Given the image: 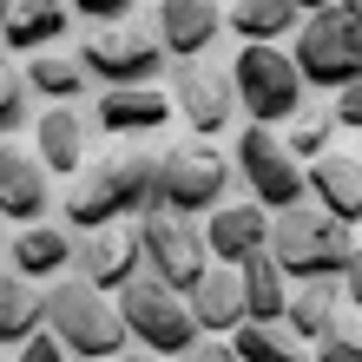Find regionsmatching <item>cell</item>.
I'll list each match as a JSON object with an SVG mask.
<instances>
[{
  "instance_id": "obj_9",
  "label": "cell",
  "mask_w": 362,
  "mask_h": 362,
  "mask_svg": "<svg viewBox=\"0 0 362 362\" xmlns=\"http://www.w3.org/2000/svg\"><path fill=\"white\" fill-rule=\"evenodd\" d=\"M139 250H145V270L165 276L172 290H191L204 276V264H211L204 224H191L185 211H165V204L139 211Z\"/></svg>"
},
{
  "instance_id": "obj_24",
  "label": "cell",
  "mask_w": 362,
  "mask_h": 362,
  "mask_svg": "<svg viewBox=\"0 0 362 362\" xmlns=\"http://www.w3.org/2000/svg\"><path fill=\"white\" fill-rule=\"evenodd\" d=\"M86 86H93L86 59H79V53H59V40H53V47H40V53H27V93H40V99H79Z\"/></svg>"
},
{
  "instance_id": "obj_39",
  "label": "cell",
  "mask_w": 362,
  "mask_h": 362,
  "mask_svg": "<svg viewBox=\"0 0 362 362\" xmlns=\"http://www.w3.org/2000/svg\"><path fill=\"white\" fill-rule=\"evenodd\" d=\"M145 7H158V0H145Z\"/></svg>"
},
{
  "instance_id": "obj_19",
  "label": "cell",
  "mask_w": 362,
  "mask_h": 362,
  "mask_svg": "<svg viewBox=\"0 0 362 362\" xmlns=\"http://www.w3.org/2000/svg\"><path fill=\"white\" fill-rule=\"evenodd\" d=\"M191 316H198L204 336H230L244 323V290H238V264H204V276L185 290Z\"/></svg>"
},
{
  "instance_id": "obj_15",
  "label": "cell",
  "mask_w": 362,
  "mask_h": 362,
  "mask_svg": "<svg viewBox=\"0 0 362 362\" xmlns=\"http://www.w3.org/2000/svg\"><path fill=\"white\" fill-rule=\"evenodd\" d=\"M53 172L40 158H27L13 139H0V218H13V224H33V218H47L53 211Z\"/></svg>"
},
{
  "instance_id": "obj_23",
  "label": "cell",
  "mask_w": 362,
  "mask_h": 362,
  "mask_svg": "<svg viewBox=\"0 0 362 362\" xmlns=\"http://www.w3.org/2000/svg\"><path fill=\"white\" fill-rule=\"evenodd\" d=\"M66 20H73L66 0H20L7 13V27H0V47L7 53H40V47H53L66 33Z\"/></svg>"
},
{
  "instance_id": "obj_20",
  "label": "cell",
  "mask_w": 362,
  "mask_h": 362,
  "mask_svg": "<svg viewBox=\"0 0 362 362\" xmlns=\"http://www.w3.org/2000/svg\"><path fill=\"white\" fill-rule=\"evenodd\" d=\"M7 264H13L20 276H33V284H53V276L73 264V238H66L59 224L33 218V224H20V230H13V244H7Z\"/></svg>"
},
{
  "instance_id": "obj_34",
  "label": "cell",
  "mask_w": 362,
  "mask_h": 362,
  "mask_svg": "<svg viewBox=\"0 0 362 362\" xmlns=\"http://www.w3.org/2000/svg\"><path fill=\"white\" fill-rule=\"evenodd\" d=\"M66 7H73L79 20H93V27H99V20H125V13H132V0H66Z\"/></svg>"
},
{
  "instance_id": "obj_16",
  "label": "cell",
  "mask_w": 362,
  "mask_h": 362,
  "mask_svg": "<svg viewBox=\"0 0 362 362\" xmlns=\"http://www.w3.org/2000/svg\"><path fill=\"white\" fill-rule=\"evenodd\" d=\"M165 119H172V93H158V86H105L93 99V125L112 139H145Z\"/></svg>"
},
{
  "instance_id": "obj_21",
  "label": "cell",
  "mask_w": 362,
  "mask_h": 362,
  "mask_svg": "<svg viewBox=\"0 0 362 362\" xmlns=\"http://www.w3.org/2000/svg\"><path fill=\"white\" fill-rule=\"evenodd\" d=\"M336 323H343V284H336V276H303V284L290 290V303H284V329L316 343V336H329Z\"/></svg>"
},
{
  "instance_id": "obj_3",
  "label": "cell",
  "mask_w": 362,
  "mask_h": 362,
  "mask_svg": "<svg viewBox=\"0 0 362 362\" xmlns=\"http://www.w3.org/2000/svg\"><path fill=\"white\" fill-rule=\"evenodd\" d=\"M349 230L356 224H343L336 211H323L316 198H296L284 211H270V257L284 264L290 284H303V276H336L343 257L356 250Z\"/></svg>"
},
{
  "instance_id": "obj_1",
  "label": "cell",
  "mask_w": 362,
  "mask_h": 362,
  "mask_svg": "<svg viewBox=\"0 0 362 362\" xmlns=\"http://www.w3.org/2000/svg\"><path fill=\"white\" fill-rule=\"evenodd\" d=\"M152 204V152L139 145H119V152H93L66 185V224L73 230H99L119 218H139Z\"/></svg>"
},
{
  "instance_id": "obj_35",
  "label": "cell",
  "mask_w": 362,
  "mask_h": 362,
  "mask_svg": "<svg viewBox=\"0 0 362 362\" xmlns=\"http://www.w3.org/2000/svg\"><path fill=\"white\" fill-rule=\"evenodd\" d=\"M172 362H238V349L218 343V336H198V343H191L185 356H172Z\"/></svg>"
},
{
  "instance_id": "obj_28",
  "label": "cell",
  "mask_w": 362,
  "mask_h": 362,
  "mask_svg": "<svg viewBox=\"0 0 362 362\" xmlns=\"http://www.w3.org/2000/svg\"><path fill=\"white\" fill-rule=\"evenodd\" d=\"M336 139V119H329V105H296V112L284 119V145H290V152L296 158H316V152H323V145Z\"/></svg>"
},
{
  "instance_id": "obj_30",
  "label": "cell",
  "mask_w": 362,
  "mask_h": 362,
  "mask_svg": "<svg viewBox=\"0 0 362 362\" xmlns=\"http://www.w3.org/2000/svg\"><path fill=\"white\" fill-rule=\"evenodd\" d=\"M310 356H316V362H362V336H356L349 323H336L329 336H316Z\"/></svg>"
},
{
  "instance_id": "obj_17",
  "label": "cell",
  "mask_w": 362,
  "mask_h": 362,
  "mask_svg": "<svg viewBox=\"0 0 362 362\" xmlns=\"http://www.w3.org/2000/svg\"><path fill=\"white\" fill-rule=\"evenodd\" d=\"M204 244L218 264H244L250 250L270 244V211L257 198H238V204H211L204 211Z\"/></svg>"
},
{
  "instance_id": "obj_11",
  "label": "cell",
  "mask_w": 362,
  "mask_h": 362,
  "mask_svg": "<svg viewBox=\"0 0 362 362\" xmlns=\"http://www.w3.org/2000/svg\"><path fill=\"white\" fill-rule=\"evenodd\" d=\"M172 112L191 125L198 139H218L230 119H238V86H230V66H211V59H178L172 66Z\"/></svg>"
},
{
  "instance_id": "obj_8",
  "label": "cell",
  "mask_w": 362,
  "mask_h": 362,
  "mask_svg": "<svg viewBox=\"0 0 362 362\" xmlns=\"http://www.w3.org/2000/svg\"><path fill=\"white\" fill-rule=\"evenodd\" d=\"M79 59H86V73L99 86H152L172 53L158 47L152 27H139V20L125 13V20H99V27L79 40Z\"/></svg>"
},
{
  "instance_id": "obj_33",
  "label": "cell",
  "mask_w": 362,
  "mask_h": 362,
  "mask_svg": "<svg viewBox=\"0 0 362 362\" xmlns=\"http://www.w3.org/2000/svg\"><path fill=\"white\" fill-rule=\"evenodd\" d=\"M336 284H343V303L349 310H362V244L343 257V270H336Z\"/></svg>"
},
{
  "instance_id": "obj_29",
  "label": "cell",
  "mask_w": 362,
  "mask_h": 362,
  "mask_svg": "<svg viewBox=\"0 0 362 362\" xmlns=\"http://www.w3.org/2000/svg\"><path fill=\"white\" fill-rule=\"evenodd\" d=\"M27 112H33L27 105V73H20L13 53L0 47V139H13L20 125H27Z\"/></svg>"
},
{
  "instance_id": "obj_38",
  "label": "cell",
  "mask_w": 362,
  "mask_h": 362,
  "mask_svg": "<svg viewBox=\"0 0 362 362\" xmlns=\"http://www.w3.org/2000/svg\"><path fill=\"white\" fill-rule=\"evenodd\" d=\"M349 20H356V27H362V0H349Z\"/></svg>"
},
{
  "instance_id": "obj_36",
  "label": "cell",
  "mask_w": 362,
  "mask_h": 362,
  "mask_svg": "<svg viewBox=\"0 0 362 362\" xmlns=\"http://www.w3.org/2000/svg\"><path fill=\"white\" fill-rule=\"evenodd\" d=\"M112 362H172V356H158V349H145V343H132V349H119Z\"/></svg>"
},
{
  "instance_id": "obj_10",
  "label": "cell",
  "mask_w": 362,
  "mask_h": 362,
  "mask_svg": "<svg viewBox=\"0 0 362 362\" xmlns=\"http://www.w3.org/2000/svg\"><path fill=\"white\" fill-rule=\"evenodd\" d=\"M238 178L250 185V198H257L264 211H284L296 198H310V185H303V165H296V152L284 145V132L276 125H257L250 119L244 132H238Z\"/></svg>"
},
{
  "instance_id": "obj_14",
  "label": "cell",
  "mask_w": 362,
  "mask_h": 362,
  "mask_svg": "<svg viewBox=\"0 0 362 362\" xmlns=\"http://www.w3.org/2000/svg\"><path fill=\"white\" fill-rule=\"evenodd\" d=\"M303 185H310V198L323 211H336L343 224H362V152L356 145H323V152L310 158Z\"/></svg>"
},
{
  "instance_id": "obj_5",
  "label": "cell",
  "mask_w": 362,
  "mask_h": 362,
  "mask_svg": "<svg viewBox=\"0 0 362 362\" xmlns=\"http://www.w3.org/2000/svg\"><path fill=\"white\" fill-rule=\"evenodd\" d=\"M112 303H119V316H125V336L145 343V349H158V356H185V349L204 336L198 316H191V303H185V290H172V284L152 276V270H139L125 290H112Z\"/></svg>"
},
{
  "instance_id": "obj_25",
  "label": "cell",
  "mask_w": 362,
  "mask_h": 362,
  "mask_svg": "<svg viewBox=\"0 0 362 362\" xmlns=\"http://www.w3.org/2000/svg\"><path fill=\"white\" fill-rule=\"evenodd\" d=\"M296 20H303V0H238L224 27L238 40H270V47H276V40L296 33Z\"/></svg>"
},
{
  "instance_id": "obj_18",
  "label": "cell",
  "mask_w": 362,
  "mask_h": 362,
  "mask_svg": "<svg viewBox=\"0 0 362 362\" xmlns=\"http://www.w3.org/2000/svg\"><path fill=\"white\" fill-rule=\"evenodd\" d=\"M152 33H158V47L172 59H191L224 33V13H218V0H158V27Z\"/></svg>"
},
{
  "instance_id": "obj_22",
  "label": "cell",
  "mask_w": 362,
  "mask_h": 362,
  "mask_svg": "<svg viewBox=\"0 0 362 362\" xmlns=\"http://www.w3.org/2000/svg\"><path fill=\"white\" fill-rule=\"evenodd\" d=\"M238 290H244V323H284V303H290V276L284 264L264 250H250V257L238 264Z\"/></svg>"
},
{
  "instance_id": "obj_7",
  "label": "cell",
  "mask_w": 362,
  "mask_h": 362,
  "mask_svg": "<svg viewBox=\"0 0 362 362\" xmlns=\"http://www.w3.org/2000/svg\"><path fill=\"white\" fill-rule=\"evenodd\" d=\"M230 86H238V105L257 125H284L296 105L310 99L303 73H296L290 53H276L270 40H244L238 53H230Z\"/></svg>"
},
{
  "instance_id": "obj_37",
  "label": "cell",
  "mask_w": 362,
  "mask_h": 362,
  "mask_svg": "<svg viewBox=\"0 0 362 362\" xmlns=\"http://www.w3.org/2000/svg\"><path fill=\"white\" fill-rule=\"evenodd\" d=\"M13 7H20V0H0V27H7V13H13Z\"/></svg>"
},
{
  "instance_id": "obj_2",
  "label": "cell",
  "mask_w": 362,
  "mask_h": 362,
  "mask_svg": "<svg viewBox=\"0 0 362 362\" xmlns=\"http://www.w3.org/2000/svg\"><path fill=\"white\" fill-rule=\"evenodd\" d=\"M40 329H53L73 362H112L125 343H132L112 290L86 284V276H53V284L40 290Z\"/></svg>"
},
{
  "instance_id": "obj_4",
  "label": "cell",
  "mask_w": 362,
  "mask_h": 362,
  "mask_svg": "<svg viewBox=\"0 0 362 362\" xmlns=\"http://www.w3.org/2000/svg\"><path fill=\"white\" fill-rule=\"evenodd\" d=\"M224 191H230V158L211 139L191 132L178 145H165V152H152V204L198 218V211L224 204Z\"/></svg>"
},
{
  "instance_id": "obj_6",
  "label": "cell",
  "mask_w": 362,
  "mask_h": 362,
  "mask_svg": "<svg viewBox=\"0 0 362 362\" xmlns=\"http://www.w3.org/2000/svg\"><path fill=\"white\" fill-rule=\"evenodd\" d=\"M290 59L296 73H303V86H349V79H362V27L349 20V7H316L296 20L290 33Z\"/></svg>"
},
{
  "instance_id": "obj_27",
  "label": "cell",
  "mask_w": 362,
  "mask_h": 362,
  "mask_svg": "<svg viewBox=\"0 0 362 362\" xmlns=\"http://www.w3.org/2000/svg\"><path fill=\"white\" fill-rule=\"evenodd\" d=\"M238 336V362H316L310 349H303V336H290L284 323H238L230 329Z\"/></svg>"
},
{
  "instance_id": "obj_13",
  "label": "cell",
  "mask_w": 362,
  "mask_h": 362,
  "mask_svg": "<svg viewBox=\"0 0 362 362\" xmlns=\"http://www.w3.org/2000/svg\"><path fill=\"white\" fill-rule=\"evenodd\" d=\"M93 132H99V125L79 112L73 99H53L47 112H33V158L47 165V172H66L73 178L79 165L93 158Z\"/></svg>"
},
{
  "instance_id": "obj_32",
  "label": "cell",
  "mask_w": 362,
  "mask_h": 362,
  "mask_svg": "<svg viewBox=\"0 0 362 362\" xmlns=\"http://www.w3.org/2000/svg\"><path fill=\"white\" fill-rule=\"evenodd\" d=\"M329 119H336V125H349V132H362V79H349V86H336V93H329Z\"/></svg>"
},
{
  "instance_id": "obj_31",
  "label": "cell",
  "mask_w": 362,
  "mask_h": 362,
  "mask_svg": "<svg viewBox=\"0 0 362 362\" xmlns=\"http://www.w3.org/2000/svg\"><path fill=\"white\" fill-rule=\"evenodd\" d=\"M7 362H73V356L59 349V336H53V329H33V336H20V343H13Z\"/></svg>"
},
{
  "instance_id": "obj_26",
  "label": "cell",
  "mask_w": 362,
  "mask_h": 362,
  "mask_svg": "<svg viewBox=\"0 0 362 362\" xmlns=\"http://www.w3.org/2000/svg\"><path fill=\"white\" fill-rule=\"evenodd\" d=\"M33 329H40V290H33V276H20L7 264L0 270V349H13Z\"/></svg>"
},
{
  "instance_id": "obj_12",
  "label": "cell",
  "mask_w": 362,
  "mask_h": 362,
  "mask_svg": "<svg viewBox=\"0 0 362 362\" xmlns=\"http://www.w3.org/2000/svg\"><path fill=\"white\" fill-rule=\"evenodd\" d=\"M73 264H79V276H86V284H99V290H125V284L145 270L139 218H119V224H99V230H79Z\"/></svg>"
}]
</instances>
